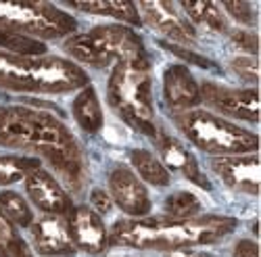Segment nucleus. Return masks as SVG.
<instances>
[{
  "label": "nucleus",
  "mask_w": 261,
  "mask_h": 257,
  "mask_svg": "<svg viewBox=\"0 0 261 257\" xmlns=\"http://www.w3.org/2000/svg\"><path fill=\"white\" fill-rule=\"evenodd\" d=\"M232 19H236L238 23L253 25L255 23V7L251 3H243V0H230V3L220 5Z\"/></svg>",
  "instance_id": "obj_26"
},
{
  "label": "nucleus",
  "mask_w": 261,
  "mask_h": 257,
  "mask_svg": "<svg viewBox=\"0 0 261 257\" xmlns=\"http://www.w3.org/2000/svg\"><path fill=\"white\" fill-rule=\"evenodd\" d=\"M107 98L111 109L136 132L148 138L157 136L159 123L155 115L148 57L115 63L107 82Z\"/></svg>",
  "instance_id": "obj_5"
},
{
  "label": "nucleus",
  "mask_w": 261,
  "mask_h": 257,
  "mask_svg": "<svg viewBox=\"0 0 261 257\" xmlns=\"http://www.w3.org/2000/svg\"><path fill=\"white\" fill-rule=\"evenodd\" d=\"M209 167L228 188L243 192V195H251V197L259 195V157H257V153L213 157Z\"/></svg>",
  "instance_id": "obj_12"
},
{
  "label": "nucleus",
  "mask_w": 261,
  "mask_h": 257,
  "mask_svg": "<svg viewBox=\"0 0 261 257\" xmlns=\"http://www.w3.org/2000/svg\"><path fill=\"white\" fill-rule=\"evenodd\" d=\"M69 9L88 13V15H100L111 17L127 25H140V15L134 3H125V0H77V3H65Z\"/></svg>",
  "instance_id": "obj_17"
},
{
  "label": "nucleus",
  "mask_w": 261,
  "mask_h": 257,
  "mask_svg": "<svg viewBox=\"0 0 261 257\" xmlns=\"http://www.w3.org/2000/svg\"><path fill=\"white\" fill-rule=\"evenodd\" d=\"M25 195L34 207H38L46 216H69L73 201L65 186L50 174L48 169L38 167L23 180Z\"/></svg>",
  "instance_id": "obj_11"
},
{
  "label": "nucleus",
  "mask_w": 261,
  "mask_h": 257,
  "mask_svg": "<svg viewBox=\"0 0 261 257\" xmlns=\"http://www.w3.org/2000/svg\"><path fill=\"white\" fill-rule=\"evenodd\" d=\"M71 113L84 132L96 134L102 130L105 115H102V107H100L98 94H96L92 84L84 86V88L77 92V96L71 102Z\"/></svg>",
  "instance_id": "obj_18"
},
{
  "label": "nucleus",
  "mask_w": 261,
  "mask_h": 257,
  "mask_svg": "<svg viewBox=\"0 0 261 257\" xmlns=\"http://www.w3.org/2000/svg\"><path fill=\"white\" fill-rule=\"evenodd\" d=\"M169 48L173 50V53H176V55H180V57H184V59H188V61H192L194 63V65H199V67H211L213 65V63L209 61V59H203V57H199L197 53H186L184 48H178V46H173V44H169Z\"/></svg>",
  "instance_id": "obj_30"
},
{
  "label": "nucleus",
  "mask_w": 261,
  "mask_h": 257,
  "mask_svg": "<svg viewBox=\"0 0 261 257\" xmlns=\"http://www.w3.org/2000/svg\"><path fill=\"white\" fill-rule=\"evenodd\" d=\"M180 11H184L186 19L190 23H199V25H205L213 32H228V19L222 11L220 5L215 3H180L178 5Z\"/></svg>",
  "instance_id": "obj_20"
},
{
  "label": "nucleus",
  "mask_w": 261,
  "mask_h": 257,
  "mask_svg": "<svg viewBox=\"0 0 261 257\" xmlns=\"http://www.w3.org/2000/svg\"><path fill=\"white\" fill-rule=\"evenodd\" d=\"M163 100L171 113L192 111L201 105V86L192 71L178 63L169 65L163 73Z\"/></svg>",
  "instance_id": "obj_15"
},
{
  "label": "nucleus",
  "mask_w": 261,
  "mask_h": 257,
  "mask_svg": "<svg viewBox=\"0 0 261 257\" xmlns=\"http://www.w3.org/2000/svg\"><path fill=\"white\" fill-rule=\"evenodd\" d=\"M230 67H232V71L241 80H245V82H249L253 86L257 84V80H259L257 57H236V59H232Z\"/></svg>",
  "instance_id": "obj_25"
},
{
  "label": "nucleus",
  "mask_w": 261,
  "mask_h": 257,
  "mask_svg": "<svg viewBox=\"0 0 261 257\" xmlns=\"http://www.w3.org/2000/svg\"><path fill=\"white\" fill-rule=\"evenodd\" d=\"M201 86V102L224 119H241L249 123L259 121V92L257 86L251 88H232L217 82H203Z\"/></svg>",
  "instance_id": "obj_8"
},
{
  "label": "nucleus",
  "mask_w": 261,
  "mask_h": 257,
  "mask_svg": "<svg viewBox=\"0 0 261 257\" xmlns=\"http://www.w3.org/2000/svg\"><path fill=\"white\" fill-rule=\"evenodd\" d=\"M173 123L190 144L213 157L249 155L257 153L259 148V136L255 132H249L211 111L192 109L173 113Z\"/></svg>",
  "instance_id": "obj_6"
},
{
  "label": "nucleus",
  "mask_w": 261,
  "mask_h": 257,
  "mask_svg": "<svg viewBox=\"0 0 261 257\" xmlns=\"http://www.w3.org/2000/svg\"><path fill=\"white\" fill-rule=\"evenodd\" d=\"M32 247L44 257H71L75 255V245L69 232L65 216H42L30 226Z\"/></svg>",
  "instance_id": "obj_13"
},
{
  "label": "nucleus",
  "mask_w": 261,
  "mask_h": 257,
  "mask_svg": "<svg viewBox=\"0 0 261 257\" xmlns=\"http://www.w3.org/2000/svg\"><path fill=\"white\" fill-rule=\"evenodd\" d=\"M75 30V17L57 5L0 0V48L9 53L40 57L46 53L42 40L69 38Z\"/></svg>",
  "instance_id": "obj_3"
},
{
  "label": "nucleus",
  "mask_w": 261,
  "mask_h": 257,
  "mask_svg": "<svg viewBox=\"0 0 261 257\" xmlns=\"http://www.w3.org/2000/svg\"><path fill=\"white\" fill-rule=\"evenodd\" d=\"M109 197L111 201L132 218H146L153 203H150L148 190L144 182L134 174V169L125 165H115L107 176Z\"/></svg>",
  "instance_id": "obj_10"
},
{
  "label": "nucleus",
  "mask_w": 261,
  "mask_h": 257,
  "mask_svg": "<svg viewBox=\"0 0 261 257\" xmlns=\"http://www.w3.org/2000/svg\"><path fill=\"white\" fill-rule=\"evenodd\" d=\"M42 161L30 155H0V186H11L25 180Z\"/></svg>",
  "instance_id": "obj_21"
},
{
  "label": "nucleus",
  "mask_w": 261,
  "mask_h": 257,
  "mask_svg": "<svg viewBox=\"0 0 261 257\" xmlns=\"http://www.w3.org/2000/svg\"><path fill=\"white\" fill-rule=\"evenodd\" d=\"M0 257H34L32 247L0 209Z\"/></svg>",
  "instance_id": "obj_23"
},
{
  "label": "nucleus",
  "mask_w": 261,
  "mask_h": 257,
  "mask_svg": "<svg viewBox=\"0 0 261 257\" xmlns=\"http://www.w3.org/2000/svg\"><path fill=\"white\" fill-rule=\"evenodd\" d=\"M140 21L153 28L167 40L176 42L182 46H192L197 42V32L194 25L180 13V7L173 3H138L136 5Z\"/></svg>",
  "instance_id": "obj_9"
},
{
  "label": "nucleus",
  "mask_w": 261,
  "mask_h": 257,
  "mask_svg": "<svg viewBox=\"0 0 261 257\" xmlns=\"http://www.w3.org/2000/svg\"><path fill=\"white\" fill-rule=\"evenodd\" d=\"M63 50L75 65L105 69L111 63L146 57L142 38L127 25H96L73 34L63 42Z\"/></svg>",
  "instance_id": "obj_7"
},
{
  "label": "nucleus",
  "mask_w": 261,
  "mask_h": 257,
  "mask_svg": "<svg viewBox=\"0 0 261 257\" xmlns=\"http://www.w3.org/2000/svg\"><path fill=\"white\" fill-rule=\"evenodd\" d=\"M0 146L46 161L71 192H82L86 184L82 146L57 115L25 105H0Z\"/></svg>",
  "instance_id": "obj_1"
},
{
  "label": "nucleus",
  "mask_w": 261,
  "mask_h": 257,
  "mask_svg": "<svg viewBox=\"0 0 261 257\" xmlns=\"http://www.w3.org/2000/svg\"><path fill=\"white\" fill-rule=\"evenodd\" d=\"M153 140H155L157 151L161 155L159 159L163 161V165L167 169H176V171H180L184 178H188L190 182L199 184L203 188H209V182L205 180L197 159H194V155L188 151V148L178 138H173L171 134H167L165 130H161V127H159L157 136Z\"/></svg>",
  "instance_id": "obj_16"
},
{
  "label": "nucleus",
  "mask_w": 261,
  "mask_h": 257,
  "mask_svg": "<svg viewBox=\"0 0 261 257\" xmlns=\"http://www.w3.org/2000/svg\"><path fill=\"white\" fill-rule=\"evenodd\" d=\"M232 40L238 48L249 50L253 57H257V34L255 32H232Z\"/></svg>",
  "instance_id": "obj_28"
},
{
  "label": "nucleus",
  "mask_w": 261,
  "mask_h": 257,
  "mask_svg": "<svg viewBox=\"0 0 261 257\" xmlns=\"http://www.w3.org/2000/svg\"><path fill=\"white\" fill-rule=\"evenodd\" d=\"M0 209L17 228H30L36 220L30 201L15 190H0Z\"/></svg>",
  "instance_id": "obj_22"
},
{
  "label": "nucleus",
  "mask_w": 261,
  "mask_h": 257,
  "mask_svg": "<svg viewBox=\"0 0 261 257\" xmlns=\"http://www.w3.org/2000/svg\"><path fill=\"white\" fill-rule=\"evenodd\" d=\"M234 257H259V247L251 239H241L234 245Z\"/></svg>",
  "instance_id": "obj_29"
},
{
  "label": "nucleus",
  "mask_w": 261,
  "mask_h": 257,
  "mask_svg": "<svg viewBox=\"0 0 261 257\" xmlns=\"http://www.w3.org/2000/svg\"><path fill=\"white\" fill-rule=\"evenodd\" d=\"M129 163L134 167V174L144 180L146 184H153V186H169L171 182V174L169 169L163 165V161L153 153V151H146V148H132L129 151Z\"/></svg>",
  "instance_id": "obj_19"
},
{
  "label": "nucleus",
  "mask_w": 261,
  "mask_h": 257,
  "mask_svg": "<svg viewBox=\"0 0 261 257\" xmlns=\"http://www.w3.org/2000/svg\"><path fill=\"white\" fill-rule=\"evenodd\" d=\"M90 78L73 61L53 55H15L0 48V88L30 94H65L82 90Z\"/></svg>",
  "instance_id": "obj_4"
},
{
  "label": "nucleus",
  "mask_w": 261,
  "mask_h": 257,
  "mask_svg": "<svg viewBox=\"0 0 261 257\" xmlns=\"http://www.w3.org/2000/svg\"><path fill=\"white\" fill-rule=\"evenodd\" d=\"M167 257H209V255L199 253V251H192V249H180V251H169Z\"/></svg>",
  "instance_id": "obj_31"
},
{
  "label": "nucleus",
  "mask_w": 261,
  "mask_h": 257,
  "mask_svg": "<svg viewBox=\"0 0 261 257\" xmlns=\"http://www.w3.org/2000/svg\"><path fill=\"white\" fill-rule=\"evenodd\" d=\"M90 203H92V209L98 213V216L109 213L111 207H113V201H111V197H109V192L102 190V188H94L90 192Z\"/></svg>",
  "instance_id": "obj_27"
},
{
  "label": "nucleus",
  "mask_w": 261,
  "mask_h": 257,
  "mask_svg": "<svg viewBox=\"0 0 261 257\" xmlns=\"http://www.w3.org/2000/svg\"><path fill=\"white\" fill-rule=\"evenodd\" d=\"M163 211H165V218H173V220L194 218L201 213V201L197 195H192L188 190H178V192H171L165 199Z\"/></svg>",
  "instance_id": "obj_24"
},
{
  "label": "nucleus",
  "mask_w": 261,
  "mask_h": 257,
  "mask_svg": "<svg viewBox=\"0 0 261 257\" xmlns=\"http://www.w3.org/2000/svg\"><path fill=\"white\" fill-rule=\"evenodd\" d=\"M232 216H194L173 218H134L119 220L109 230V245L138 251H180L215 245L236 230Z\"/></svg>",
  "instance_id": "obj_2"
},
{
  "label": "nucleus",
  "mask_w": 261,
  "mask_h": 257,
  "mask_svg": "<svg viewBox=\"0 0 261 257\" xmlns=\"http://www.w3.org/2000/svg\"><path fill=\"white\" fill-rule=\"evenodd\" d=\"M69 232L77 251L90 253V255H100L109 249V230L102 222V218L86 205H73V209L67 216Z\"/></svg>",
  "instance_id": "obj_14"
}]
</instances>
